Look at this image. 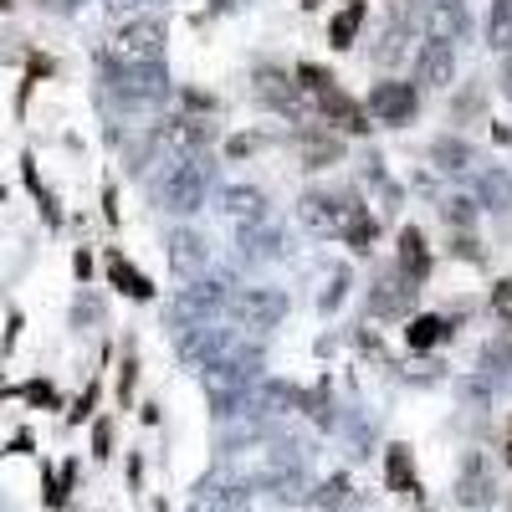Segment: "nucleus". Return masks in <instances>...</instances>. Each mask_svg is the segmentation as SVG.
<instances>
[{
  "label": "nucleus",
  "instance_id": "1",
  "mask_svg": "<svg viewBox=\"0 0 512 512\" xmlns=\"http://www.w3.org/2000/svg\"><path fill=\"white\" fill-rule=\"evenodd\" d=\"M210 195V159L190 154V159H169L164 175L154 180V205L169 216H195Z\"/></svg>",
  "mask_w": 512,
  "mask_h": 512
},
{
  "label": "nucleus",
  "instance_id": "2",
  "mask_svg": "<svg viewBox=\"0 0 512 512\" xmlns=\"http://www.w3.org/2000/svg\"><path fill=\"white\" fill-rule=\"evenodd\" d=\"M369 216V205H359L354 190H308L297 195V226H308L313 236H349Z\"/></svg>",
  "mask_w": 512,
  "mask_h": 512
},
{
  "label": "nucleus",
  "instance_id": "3",
  "mask_svg": "<svg viewBox=\"0 0 512 512\" xmlns=\"http://www.w3.org/2000/svg\"><path fill=\"white\" fill-rule=\"evenodd\" d=\"M103 82H108V98H118L123 108H149L169 98V72L159 67H123V62H103Z\"/></svg>",
  "mask_w": 512,
  "mask_h": 512
},
{
  "label": "nucleus",
  "instance_id": "4",
  "mask_svg": "<svg viewBox=\"0 0 512 512\" xmlns=\"http://www.w3.org/2000/svg\"><path fill=\"white\" fill-rule=\"evenodd\" d=\"M103 62H123V67H159L164 62V21L159 16H139V21H128L118 36H113V47Z\"/></svg>",
  "mask_w": 512,
  "mask_h": 512
},
{
  "label": "nucleus",
  "instance_id": "5",
  "mask_svg": "<svg viewBox=\"0 0 512 512\" xmlns=\"http://www.w3.org/2000/svg\"><path fill=\"white\" fill-rule=\"evenodd\" d=\"M231 308V292L221 282H190L175 303H169V328H205V323H216L221 313Z\"/></svg>",
  "mask_w": 512,
  "mask_h": 512
},
{
  "label": "nucleus",
  "instance_id": "6",
  "mask_svg": "<svg viewBox=\"0 0 512 512\" xmlns=\"http://www.w3.org/2000/svg\"><path fill=\"white\" fill-rule=\"evenodd\" d=\"M226 313L236 318V328L267 333V328H277L287 318V297L277 287H241V292H231V308Z\"/></svg>",
  "mask_w": 512,
  "mask_h": 512
},
{
  "label": "nucleus",
  "instance_id": "7",
  "mask_svg": "<svg viewBox=\"0 0 512 512\" xmlns=\"http://www.w3.org/2000/svg\"><path fill=\"white\" fill-rule=\"evenodd\" d=\"M251 98L277 108V113H287V118H303V88H297V77L272 67V62H262L251 72Z\"/></svg>",
  "mask_w": 512,
  "mask_h": 512
},
{
  "label": "nucleus",
  "instance_id": "8",
  "mask_svg": "<svg viewBox=\"0 0 512 512\" xmlns=\"http://www.w3.org/2000/svg\"><path fill=\"white\" fill-rule=\"evenodd\" d=\"M226 344H231V328L205 323V328H185V333L175 338V354H180V364H185V369H200V374H210V369L221 364Z\"/></svg>",
  "mask_w": 512,
  "mask_h": 512
},
{
  "label": "nucleus",
  "instance_id": "9",
  "mask_svg": "<svg viewBox=\"0 0 512 512\" xmlns=\"http://www.w3.org/2000/svg\"><path fill=\"white\" fill-rule=\"evenodd\" d=\"M456 502L472 507V512H487L497 502V477H492V461L482 451H466L461 456V472H456Z\"/></svg>",
  "mask_w": 512,
  "mask_h": 512
},
{
  "label": "nucleus",
  "instance_id": "10",
  "mask_svg": "<svg viewBox=\"0 0 512 512\" xmlns=\"http://www.w3.org/2000/svg\"><path fill=\"white\" fill-rule=\"evenodd\" d=\"M420 26H425V36H431V41H441V47H456V41L472 36V16H466L461 0H425Z\"/></svg>",
  "mask_w": 512,
  "mask_h": 512
},
{
  "label": "nucleus",
  "instance_id": "11",
  "mask_svg": "<svg viewBox=\"0 0 512 512\" xmlns=\"http://www.w3.org/2000/svg\"><path fill=\"white\" fill-rule=\"evenodd\" d=\"M415 282H405L400 272H379L374 277V287H369V313L374 318H384V323H390V318H410L415 313Z\"/></svg>",
  "mask_w": 512,
  "mask_h": 512
},
{
  "label": "nucleus",
  "instance_id": "12",
  "mask_svg": "<svg viewBox=\"0 0 512 512\" xmlns=\"http://www.w3.org/2000/svg\"><path fill=\"white\" fill-rule=\"evenodd\" d=\"M415 108H420V93L410 88V82H374V93H369V113L379 118V123H410L415 118Z\"/></svg>",
  "mask_w": 512,
  "mask_h": 512
},
{
  "label": "nucleus",
  "instance_id": "13",
  "mask_svg": "<svg viewBox=\"0 0 512 512\" xmlns=\"http://www.w3.org/2000/svg\"><path fill=\"white\" fill-rule=\"evenodd\" d=\"M297 159L303 169H328L344 159V139H338V128H297Z\"/></svg>",
  "mask_w": 512,
  "mask_h": 512
},
{
  "label": "nucleus",
  "instance_id": "14",
  "mask_svg": "<svg viewBox=\"0 0 512 512\" xmlns=\"http://www.w3.org/2000/svg\"><path fill=\"white\" fill-rule=\"evenodd\" d=\"M205 262H210V246H205L200 231H175V236H169V267H175V277L200 282Z\"/></svg>",
  "mask_w": 512,
  "mask_h": 512
},
{
  "label": "nucleus",
  "instance_id": "15",
  "mask_svg": "<svg viewBox=\"0 0 512 512\" xmlns=\"http://www.w3.org/2000/svg\"><path fill=\"white\" fill-rule=\"evenodd\" d=\"M415 82H420V88H451V82H456V47L425 41L420 57H415Z\"/></svg>",
  "mask_w": 512,
  "mask_h": 512
},
{
  "label": "nucleus",
  "instance_id": "16",
  "mask_svg": "<svg viewBox=\"0 0 512 512\" xmlns=\"http://www.w3.org/2000/svg\"><path fill=\"white\" fill-rule=\"evenodd\" d=\"M221 210L236 226H267V195L256 185H226L221 190Z\"/></svg>",
  "mask_w": 512,
  "mask_h": 512
},
{
  "label": "nucleus",
  "instance_id": "17",
  "mask_svg": "<svg viewBox=\"0 0 512 512\" xmlns=\"http://www.w3.org/2000/svg\"><path fill=\"white\" fill-rule=\"evenodd\" d=\"M395 272L405 277V282H425L431 277V251H425V236H420V226H405L400 231V251H395Z\"/></svg>",
  "mask_w": 512,
  "mask_h": 512
},
{
  "label": "nucleus",
  "instance_id": "18",
  "mask_svg": "<svg viewBox=\"0 0 512 512\" xmlns=\"http://www.w3.org/2000/svg\"><path fill=\"white\" fill-rule=\"evenodd\" d=\"M318 113L328 118V123H338V134H369V118H364V108L349 98V93H323L318 98Z\"/></svg>",
  "mask_w": 512,
  "mask_h": 512
},
{
  "label": "nucleus",
  "instance_id": "19",
  "mask_svg": "<svg viewBox=\"0 0 512 512\" xmlns=\"http://www.w3.org/2000/svg\"><path fill=\"white\" fill-rule=\"evenodd\" d=\"M431 164H436V169H446V175H466V169H477L482 159H477V149L466 144V139L446 134V139H436V144H431Z\"/></svg>",
  "mask_w": 512,
  "mask_h": 512
},
{
  "label": "nucleus",
  "instance_id": "20",
  "mask_svg": "<svg viewBox=\"0 0 512 512\" xmlns=\"http://www.w3.org/2000/svg\"><path fill=\"white\" fill-rule=\"evenodd\" d=\"M384 487L400 492V497H415L420 492V477H415V466H410V446H390V451H384Z\"/></svg>",
  "mask_w": 512,
  "mask_h": 512
},
{
  "label": "nucleus",
  "instance_id": "21",
  "mask_svg": "<svg viewBox=\"0 0 512 512\" xmlns=\"http://www.w3.org/2000/svg\"><path fill=\"white\" fill-rule=\"evenodd\" d=\"M241 262H272V256H282V236L272 226H241Z\"/></svg>",
  "mask_w": 512,
  "mask_h": 512
},
{
  "label": "nucleus",
  "instance_id": "22",
  "mask_svg": "<svg viewBox=\"0 0 512 512\" xmlns=\"http://www.w3.org/2000/svg\"><path fill=\"white\" fill-rule=\"evenodd\" d=\"M477 205L512 210V175H507V169H482V175H477Z\"/></svg>",
  "mask_w": 512,
  "mask_h": 512
},
{
  "label": "nucleus",
  "instance_id": "23",
  "mask_svg": "<svg viewBox=\"0 0 512 512\" xmlns=\"http://www.w3.org/2000/svg\"><path fill=\"white\" fill-rule=\"evenodd\" d=\"M446 333H451V318H436V313H425V318H410V328H405V338H410V349H415V354L436 349Z\"/></svg>",
  "mask_w": 512,
  "mask_h": 512
},
{
  "label": "nucleus",
  "instance_id": "24",
  "mask_svg": "<svg viewBox=\"0 0 512 512\" xmlns=\"http://www.w3.org/2000/svg\"><path fill=\"white\" fill-rule=\"evenodd\" d=\"M313 502H318L323 512H338L344 502H354V482H349L344 472H333V477H323V482L313 487Z\"/></svg>",
  "mask_w": 512,
  "mask_h": 512
},
{
  "label": "nucleus",
  "instance_id": "25",
  "mask_svg": "<svg viewBox=\"0 0 512 512\" xmlns=\"http://www.w3.org/2000/svg\"><path fill=\"white\" fill-rule=\"evenodd\" d=\"M359 26H364V0H349V6H344V16H333V26H328V41H333V47H354Z\"/></svg>",
  "mask_w": 512,
  "mask_h": 512
},
{
  "label": "nucleus",
  "instance_id": "26",
  "mask_svg": "<svg viewBox=\"0 0 512 512\" xmlns=\"http://www.w3.org/2000/svg\"><path fill=\"white\" fill-rule=\"evenodd\" d=\"M487 41L497 52L512 57V0H492V21H487Z\"/></svg>",
  "mask_w": 512,
  "mask_h": 512
},
{
  "label": "nucleus",
  "instance_id": "27",
  "mask_svg": "<svg viewBox=\"0 0 512 512\" xmlns=\"http://www.w3.org/2000/svg\"><path fill=\"white\" fill-rule=\"evenodd\" d=\"M108 277L128 292V297H154V287H149V277L144 272H134V267H128L123 262V256H108Z\"/></svg>",
  "mask_w": 512,
  "mask_h": 512
},
{
  "label": "nucleus",
  "instance_id": "28",
  "mask_svg": "<svg viewBox=\"0 0 512 512\" xmlns=\"http://www.w3.org/2000/svg\"><path fill=\"white\" fill-rule=\"evenodd\" d=\"M364 185L384 195V210H395V205H400V190H395V180H390V169H384L379 159H369V164H364Z\"/></svg>",
  "mask_w": 512,
  "mask_h": 512
},
{
  "label": "nucleus",
  "instance_id": "29",
  "mask_svg": "<svg viewBox=\"0 0 512 512\" xmlns=\"http://www.w3.org/2000/svg\"><path fill=\"white\" fill-rule=\"evenodd\" d=\"M292 77H297V88H303V93H308L313 103H318L323 93H333V77H328V72H323L318 62H303V67H297Z\"/></svg>",
  "mask_w": 512,
  "mask_h": 512
},
{
  "label": "nucleus",
  "instance_id": "30",
  "mask_svg": "<svg viewBox=\"0 0 512 512\" xmlns=\"http://www.w3.org/2000/svg\"><path fill=\"white\" fill-rule=\"evenodd\" d=\"M482 369H487V374H512V333L482 344Z\"/></svg>",
  "mask_w": 512,
  "mask_h": 512
},
{
  "label": "nucleus",
  "instance_id": "31",
  "mask_svg": "<svg viewBox=\"0 0 512 512\" xmlns=\"http://www.w3.org/2000/svg\"><path fill=\"white\" fill-rule=\"evenodd\" d=\"M482 108H487V93H482V82H472V88L451 103V118L456 123H472V118H482Z\"/></svg>",
  "mask_w": 512,
  "mask_h": 512
},
{
  "label": "nucleus",
  "instance_id": "32",
  "mask_svg": "<svg viewBox=\"0 0 512 512\" xmlns=\"http://www.w3.org/2000/svg\"><path fill=\"white\" fill-rule=\"evenodd\" d=\"M441 216H446L456 231H472V221H477V200L456 195V200H446V205H441Z\"/></svg>",
  "mask_w": 512,
  "mask_h": 512
},
{
  "label": "nucleus",
  "instance_id": "33",
  "mask_svg": "<svg viewBox=\"0 0 512 512\" xmlns=\"http://www.w3.org/2000/svg\"><path fill=\"white\" fill-rule=\"evenodd\" d=\"M451 256H456V262L466 256L472 267H482V262H487V251H482V241H477L472 231H456V241H451Z\"/></svg>",
  "mask_w": 512,
  "mask_h": 512
},
{
  "label": "nucleus",
  "instance_id": "34",
  "mask_svg": "<svg viewBox=\"0 0 512 512\" xmlns=\"http://www.w3.org/2000/svg\"><path fill=\"white\" fill-rule=\"evenodd\" d=\"M344 292H349V272L338 267V272L328 277V292H323V303H318V308H323V313H333L338 303H344Z\"/></svg>",
  "mask_w": 512,
  "mask_h": 512
},
{
  "label": "nucleus",
  "instance_id": "35",
  "mask_svg": "<svg viewBox=\"0 0 512 512\" xmlns=\"http://www.w3.org/2000/svg\"><path fill=\"white\" fill-rule=\"evenodd\" d=\"M492 313L512 328V277H502V282L492 287Z\"/></svg>",
  "mask_w": 512,
  "mask_h": 512
},
{
  "label": "nucleus",
  "instance_id": "36",
  "mask_svg": "<svg viewBox=\"0 0 512 512\" xmlns=\"http://www.w3.org/2000/svg\"><path fill=\"white\" fill-rule=\"evenodd\" d=\"M256 144H262V139H251V134H241V139H231L226 149H231V159H241V154H251Z\"/></svg>",
  "mask_w": 512,
  "mask_h": 512
},
{
  "label": "nucleus",
  "instance_id": "37",
  "mask_svg": "<svg viewBox=\"0 0 512 512\" xmlns=\"http://www.w3.org/2000/svg\"><path fill=\"white\" fill-rule=\"evenodd\" d=\"M502 93H507V98H512V57H507V62H502Z\"/></svg>",
  "mask_w": 512,
  "mask_h": 512
},
{
  "label": "nucleus",
  "instance_id": "38",
  "mask_svg": "<svg viewBox=\"0 0 512 512\" xmlns=\"http://www.w3.org/2000/svg\"><path fill=\"white\" fill-rule=\"evenodd\" d=\"M236 6H246V0H210V11H236Z\"/></svg>",
  "mask_w": 512,
  "mask_h": 512
},
{
  "label": "nucleus",
  "instance_id": "39",
  "mask_svg": "<svg viewBox=\"0 0 512 512\" xmlns=\"http://www.w3.org/2000/svg\"><path fill=\"white\" fill-rule=\"evenodd\" d=\"M502 461L512 466V425H507V446H502Z\"/></svg>",
  "mask_w": 512,
  "mask_h": 512
}]
</instances>
